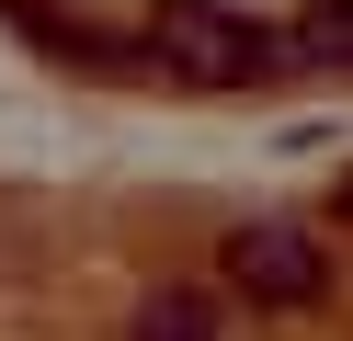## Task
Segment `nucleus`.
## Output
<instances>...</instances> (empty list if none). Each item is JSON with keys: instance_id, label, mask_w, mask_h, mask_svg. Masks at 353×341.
Segmentation results:
<instances>
[{"instance_id": "nucleus-1", "label": "nucleus", "mask_w": 353, "mask_h": 341, "mask_svg": "<svg viewBox=\"0 0 353 341\" xmlns=\"http://www.w3.org/2000/svg\"><path fill=\"white\" fill-rule=\"evenodd\" d=\"M148 68H171L194 91H262V80H285V34L228 12V0H160L148 12Z\"/></svg>"}, {"instance_id": "nucleus-2", "label": "nucleus", "mask_w": 353, "mask_h": 341, "mask_svg": "<svg viewBox=\"0 0 353 341\" xmlns=\"http://www.w3.org/2000/svg\"><path fill=\"white\" fill-rule=\"evenodd\" d=\"M228 285L251 296V307H274V318H296V307H319L330 296V239L307 216H251L228 239Z\"/></svg>"}, {"instance_id": "nucleus-5", "label": "nucleus", "mask_w": 353, "mask_h": 341, "mask_svg": "<svg viewBox=\"0 0 353 341\" xmlns=\"http://www.w3.org/2000/svg\"><path fill=\"white\" fill-rule=\"evenodd\" d=\"M285 68H330V80H353V0H296V23H285Z\"/></svg>"}, {"instance_id": "nucleus-3", "label": "nucleus", "mask_w": 353, "mask_h": 341, "mask_svg": "<svg viewBox=\"0 0 353 341\" xmlns=\"http://www.w3.org/2000/svg\"><path fill=\"white\" fill-rule=\"evenodd\" d=\"M23 34L46 45V57H69L80 80H125V68H148V45L103 34V23H80V12H34V0H23Z\"/></svg>"}, {"instance_id": "nucleus-4", "label": "nucleus", "mask_w": 353, "mask_h": 341, "mask_svg": "<svg viewBox=\"0 0 353 341\" xmlns=\"http://www.w3.org/2000/svg\"><path fill=\"white\" fill-rule=\"evenodd\" d=\"M125 341H228V296L216 285H148Z\"/></svg>"}]
</instances>
